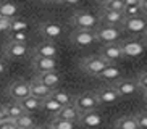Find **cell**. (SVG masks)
<instances>
[{
	"mask_svg": "<svg viewBox=\"0 0 147 129\" xmlns=\"http://www.w3.org/2000/svg\"><path fill=\"white\" fill-rule=\"evenodd\" d=\"M94 36L95 40L99 42H104L105 45L107 44H117V40L121 36V29L117 28V26H95L94 29Z\"/></svg>",
	"mask_w": 147,
	"mask_h": 129,
	"instance_id": "cell-1",
	"label": "cell"
},
{
	"mask_svg": "<svg viewBox=\"0 0 147 129\" xmlns=\"http://www.w3.org/2000/svg\"><path fill=\"white\" fill-rule=\"evenodd\" d=\"M73 105H74V108H76V110L82 115V113H87V112L95 110V108L99 107V102H97V99H95L94 94L86 92V94L78 95V97L74 99Z\"/></svg>",
	"mask_w": 147,
	"mask_h": 129,
	"instance_id": "cell-2",
	"label": "cell"
},
{
	"mask_svg": "<svg viewBox=\"0 0 147 129\" xmlns=\"http://www.w3.org/2000/svg\"><path fill=\"white\" fill-rule=\"evenodd\" d=\"M146 18L144 15H139V16H133V18H125L121 26L126 32H131V34H144L146 32Z\"/></svg>",
	"mask_w": 147,
	"mask_h": 129,
	"instance_id": "cell-3",
	"label": "cell"
},
{
	"mask_svg": "<svg viewBox=\"0 0 147 129\" xmlns=\"http://www.w3.org/2000/svg\"><path fill=\"white\" fill-rule=\"evenodd\" d=\"M108 66V63L102 58V56H89V58H86V60H82L81 63V68L86 71L87 74H91V76H97V74L102 71V69H105Z\"/></svg>",
	"mask_w": 147,
	"mask_h": 129,
	"instance_id": "cell-4",
	"label": "cell"
},
{
	"mask_svg": "<svg viewBox=\"0 0 147 129\" xmlns=\"http://www.w3.org/2000/svg\"><path fill=\"white\" fill-rule=\"evenodd\" d=\"M73 24L78 29H86V31H94L97 26V18L92 13L87 11H78L73 16Z\"/></svg>",
	"mask_w": 147,
	"mask_h": 129,
	"instance_id": "cell-5",
	"label": "cell"
},
{
	"mask_svg": "<svg viewBox=\"0 0 147 129\" xmlns=\"http://www.w3.org/2000/svg\"><path fill=\"white\" fill-rule=\"evenodd\" d=\"M94 95L99 102V105H112V103L118 102L121 99L113 87H100L94 92Z\"/></svg>",
	"mask_w": 147,
	"mask_h": 129,
	"instance_id": "cell-6",
	"label": "cell"
},
{
	"mask_svg": "<svg viewBox=\"0 0 147 129\" xmlns=\"http://www.w3.org/2000/svg\"><path fill=\"white\" fill-rule=\"evenodd\" d=\"M118 45L123 56H141L144 52V44L141 40H123Z\"/></svg>",
	"mask_w": 147,
	"mask_h": 129,
	"instance_id": "cell-7",
	"label": "cell"
},
{
	"mask_svg": "<svg viewBox=\"0 0 147 129\" xmlns=\"http://www.w3.org/2000/svg\"><path fill=\"white\" fill-rule=\"evenodd\" d=\"M28 86H29V95H32L37 100H44V99H47V97H50V94H52V90H53L50 87L44 86L37 77L32 79L31 82H28Z\"/></svg>",
	"mask_w": 147,
	"mask_h": 129,
	"instance_id": "cell-8",
	"label": "cell"
},
{
	"mask_svg": "<svg viewBox=\"0 0 147 129\" xmlns=\"http://www.w3.org/2000/svg\"><path fill=\"white\" fill-rule=\"evenodd\" d=\"M8 95L15 102H20V100L26 99L28 95H29V86H28L26 81H15L11 86L8 87Z\"/></svg>",
	"mask_w": 147,
	"mask_h": 129,
	"instance_id": "cell-9",
	"label": "cell"
},
{
	"mask_svg": "<svg viewBox=\"0 0 147 129\" xmlns=\"http://www.w3.org/2000/svg\"><path fill=\"white\" fill-rule=\"evenodd\" d=\"M95 40L94 31H86V29H78L71 34V42L78 47H87Z\"/></svg>",
	"mask_w": 147,
	"mask_h": 129,
	"instance_id": "cell-10",
	"label": "cell"
},
{
	"mask_svg": "<svg viewBox=\"0 0 147 129\" xmlns=\"http://www.w3.org/2000/svg\"><path fill=\"white\" fill-rule=\"evenodd\" d=\"M29 53V48H28L26 44L21 42H10L5 45V55L8 58H24Z\"/></svg>",
	"mask_w": 147,
	"mask_h": 129,
	"instance_id": "cell-11",
	"label": "cell"
},
{
	"mask_svg": "<svg viewBox=\"0 0 147 129\" xmlns=\"http://www.w3.org/2000/svg\"><path fill=\"white\" fill-rule=\"evenodd\" d=\"M100 56L108 64H113V63H117L120 58H123V53H121L118 44H107V45H104V48L100 52Z\"/></svg>",
	"mask_w": 147,
	"mask_h": 129,
	"instance_id": "cell-12",
	"label": "cell"
},
{
	"mask_svg": "<svg viewBox=\"0 0 147 129\" xmlns=\"http://www.w3.org/2000/svg\"><path fill=\"white\" fill-rule=\"evenodd\" d=\"M32 68L39 74L49 73V71H57V58H40V56H34L32 58Z\"/></svg>",
	"mask_w": 147,
	"mask_h": 129,
	"instance_id": "cell-13",
	"label": "cell"
},
{
	"mask_svg": "<svg viewBox=\"0 0 147 129\" xmlns=\"http://www.w3.org/2000/svg\"><path fill=\"white\" fill-rule=\"evenodd\" d=\"M39 32L50 42V40H55V39L60 37L63 29H61V26L58 23H42L39 26Z\"/></svg>",
	"mask_w": 147,
	"mask_h": 129,
	"instance_id": "cell-14",
	"label": "cell"
},
{
	"mask_svg": "<svg viewBox=\"0 0 147 129\" xmlns=\"http://www.w3.org/2000/svg\"><path fill=\"white\" fill-rule=\"evenodd\" d=\"M112 87L117 90V94L120 97H129L138 90L134 81H131V79H118V81H115V84Z\"/></svg>",
	"mask_w": 147,
	"mask_h": 129,
	"instance_id": "cell-15",
	"label": "cell"
},
{
	"mask_svg": "<svg viewBox=\"0 0 147 129\" xmlns=\"http://www.w3.org/2000/svg\"><path fill=\"white\" fill-rule=\"evenodd\" d=\"M57 55H58V48L52 42H49V40L39 44L34 48V56H40V58H57Z\"/></svg>",
	"mask_w": 147,
	"mask_h": 129,
	"instance_id": "cell-16",
	"label": "cell"
},
{
	"mask_svg": "<svg viewBox=\"0 0 147 129\" xmlns=\"http://www.w3.org/2000/svg\"><path fill=\"white\" fill-rule=\"evenodd\" d=\"M78 123L81 126H84V128H95V126L102 124V115H100V113H97L95 110L87 112V113H82V115L79 116Z\"/></svg>",
	"mask_w": 147,
	"mask_h": 129,
	"instance_id": "cell-17",
	"label": "cell"
},
{
	"mask_svg": "<svg viewBox=\"0 0 147 129\" xmlns=\"http://www.w3.org/2000/svg\"><path fill=\"white\" fill-rule=\"evenodd\" d=\"M79 116H81V113L74 108L73 103H69V105L61 107L60 110H58V113H57L55 118H60V120H65V121H71V123H78Z\"/></svg>",
	"mask_w": 147,
	"mask_h": 129,
	"instance_id": "cell-18",
	"label": "cell"
},
{
	"mask_svg": "<svg viewBox=\"0 0 147 129\" xmlns=\"http://www.w3.org/2000/svg\"><path fill=\"white\" fill-rule=\"evenodd\" d=\"M123 15L120 11H110V10H102V15H100V21L104 23L105 26H120L123 23Z\"/></svg>",
	"mask_w": 147,
	"mask_h": 129,
	"instance_id": "cell-19",
	"label": "cell"
},
{
	"mask_svg": "<svg viewBox=\"0 0 147 129\" xmlns=\"http://www.w3.org/2000/svg\"><path fill=\"white\" fill-rule=\"evenodd\" d=\"M20 105H21V108L24 110V113H32V112H37V110H40V100L34 99L32 95H28L26 99L20 100Z\"/></svg>",
	"mask_w": 147,
	"mask_h": 129,
	"instance_id": "cell-20",
	"label": "cell"
},
{
	"mask_svg": "<svg viewBox=\"0 0 147 129\" xmlns=\"http://www.w3.org/2000/svg\"><path fill=\"white\" fill-rule=\"evenodd\" d=\"M40 82H42L44 86L50 87V89H53V87L60 82V76H58V73L57 71H49V73H42L39 74V77H37Z\"/></svg>",
	"mask_w": 147,
	"mask_h": 129,
	"instance_id": "cell-21",
	"label": "cell"
},
{
	"mask_svg": "<svg viewBox=\"0 0 147 129\" xmlns=\"http://www.w3.org/2000/svg\"><path fill=\"white\" fill-rule=\"evenodd\" d=\"M121 76V69L115 64H108L105 69H102L99 74L95 77H99V79H105V81H110V79H117V77Z\"/></svg>",
	"mask_w": 147,
	"mask_h": 129,
	"instance_id": "cell-22",
	"label": "cell"
},
{
	"mask_svg": "<svg viewBox=\"0 0 147 129\" xmlns=\"http://www.w3.org/2000/svg\"><path fill=\"white\" fill-rule=\"evenodd\" d=\"M18 15V7L11 2H0V16L13 19Z\"/></svg>",
	"mask_w": 147,
	"mask_h": 129,
	"instance_id": "cell-23",
	"label": "cell"
},
{
	"mask_svg": "<svg viewBox=\"0 0 147 129\" xmlns=\"http://www.w3.org/2000/svg\"><path fill=\"white\" fill-rule=\"evenodd\" d=\"M3 112L5 115H7V118H10V120H15V118H18V116L24 115V110L21 108V105L18 102L15 103H7L3 107Z\"/></svg>",
	"mask_w": 147,
	"mask_h": 129,
	"instance_id": "cell-24",
	"label": "cell"
},
{
	"mask_svg": "<svg viewBox=\"0 0 147 129\" xmlns=\"http://www.w3.org/2000/svg\"><path fill=\"white\" fill-rule=\"evenodd\" d=\"M50 97H52L60 107H66V105H69V103H73L71 99H69V95L66 94V92H63V90H52Z\"/></svg>",
	"mask_w": 147,
	"mask_h": 129,
	"instance_id": "cell-25",
	"label": "cell"
},
{
	"mask_svg": "<svg viewBox=\"0 0 147 129\" xmlns=\"http://www.w3.org/2000/svg\"><path fill=\"white\" fill-rule=\"evenodd\" d=\"M121 15H123V18H133L144 15V11L141 8V5H125L123 10H121Z\"/></svg>",
	"mask_w": 147,
	"mask_h": 129,
	"instance_id": "cell-26",
	"label": "cell"
},
{
	"mask_svg": "<svg viewBox=\"0 0 147 129\" xmlns=\"http://www.w3.org/2000/svg\"><path fill=\"white\" fill-rule=\"evenodd\" d=\"M40 108L42 110H45V112H49V113H58V110H60V105L55 102V100L52 99V97H47V99H44V100H40Z\"/></svg>",
	"mask_w": 147,
	"mask_h": 129,
	"instance_id": "cell-27",
	"label": "cell"
},
{
	"mask_svg": "<svg viewBox=\"0 0 147 129\" xmlns=\"http://www.w3.org/2000/svg\"><path fill=\"white\" fill-rule=\"evenodd\" d=\"M115 126H117V129H138L133 116H123V118L117 120Z\"/></svg>",
	"mask_w": 147,
	"mask_h": 129,
	"instance_id": "cell-28",
	"label": "cell"
},
{
	"mask_svg": "<svg viewBox=\"0 0 147 129\" xmlns=\"http://www.w3.org/2000/svg\"><path fill=\"white\" fill-rule=\"evenodd\" d=\"M13 121H15V124H16L18 129H26V128H32V126H34V121H32V118H31L28 113L15 118Z\"/></svg>",
	"mask_w": 147,
	"mask_h": 129,
	"instance_id": "cell-29",
	"label": "cell"
},
{
	"mask_svg": "<svg viewBox=\"0 0 147 129\" xmlns=\"http://www.w3.org/2000/svg\"><path fill=\"white\" fill-rule=\"evenodd\" d=\"M74 124H76V123L60 120V118H53L52 123H50V126H52L53 129H74Z\"/></svg>",
	"mask_w": 147,
	"mask_h": 129,
	"instance_id": "cell-30",
	"label": "cell"
},
{
	"mask_svg": "<svg viewBox=\"0 0 147 129\" xmlns=\"http://www.w3.org/2000/svg\"><path fill=\"white\" fill-rule=\"evenodd\" d=\"M125 3H123V0H107L104 3V10H110V11H120L123 10Z\"/></svg>",
	"mask_w": 147,
	"mask_h": 129,
	"instance_id": "cell-31",
	"label": "cell"
},
{
	"mask_svg": "<svg viewBox=\"0 0 147 129\" xmlns=\"http://www.w3.org/2000/svg\"><path fill=\"white\" fill-rule=\"evenodd\" d=\"M28 28V23L23 21V19H11V24H10V34L11 32H24Z\"/></svg>",
	"mask_w": 147,
	"mask_h": 129,
	"instance_id": "cell-32",
	"label": "cell"
},
{
	"mask_svg": "<svg viewBox=\"0 0 147 129\" xmlns=\"http://www.w3.org/2000/svg\"><path fill=\"white\" fill-rule=\"evenodd\" d=\"M134 84H136V89H139L141 92H146V89H147V73L146 71H142V73L136 77Z\"/></svg>",
	"mask_w": 147,
	"mask_h": 129,
	"instance_id": "cell-33",
	"label": "cell"
},
{
	"mask_svg": "<svg viewBox=\"0 0 147 129\" xmlns=\"http://www.w3.org/2000/svg\"><path fill=\"white\" fill-rule=\"evenodd\" d=\"M134 121H136V126L138 129H146L147 128V115L144 112L138 113V115L134 116Z\"/></svg>",
	"mask_w": 147,
	"mask_h": 129,
	"instance_id": "cell-34",
	"label": "cell"
},
{
	"mask_svg": "<svg viewBox=\"0 0 147 129\" xmlns=\"http://www.w3.org/2000/svg\"><path fill=\"white\" fill-rule=\"evenodd\" d=\"M24 40H26V34H24V32H11V34H10V42L24 44Z\"/></svg>",
	"mask_w": 147,
	"mask_h": 129,
	"instance_id": "cell-35",
	"label": "cell"
},
{
	"mask_svg": "<svg viewBox=\"0 0 147 129\" xmlns=\"http://www.w3.org/2000/svg\"><path fill=\"white\" fill-rule=\"evenodd\" d=\"M10 24H11V19L0 16V32H8V31H10Z\"/></svg>",
	"mask_w": 147,
	"mask_h": 129,
	"instance_id": "cell-36",
	"label": "cell"
},
{
	"mask_svg": "<svg viewBox=\"0 0 147 129\" xmlns=\"http://www.w3.org/2000/svg\"><path fill=\"white\" fill-rule=\"evenodd\" d=\"M0 129H18V128H16V124H15L13 120L7 118V120L0 121Z\"/></svg>",
	"mask_w": 147,
	"mask_h": 129,
	"instance_id": "cell-37",
	"label": "cell"
},
{
	"mask_svg": "<svg viewBox=\"0 0 147 129\" xmlns=\"http://www.w3.org/2000/svg\"><path fill=\"white\" fill-rule=\"evenodd\" d=\"M123 3L125 5H139L141 0H123Z\"/></svg>",
	"mask_w": 147,
	"mask_h": 129,
	"instance_id": "cell-38",
	"label": "cell"
},
{
	"mask_svg": "<svg viewBox=\"0 0 147 129\" xmlns=\"http://www.w3.org/2000/svg\"><path fill=\"white\" fill-rule=\"evenodd\" d=\"M79 0H61V3H66V5H76Z\"/></svg>",
	"mask_w": 147,
	"mask_h": 129,
	"instance_id": "cell-39",
	"label": "cell"
},
{
	"mask_svg": "<svg viewBox=\"0 0 147 129\" xmlns=\"http://www.w3.org/2000/svg\"><path fill=\"white\" fill-rule=\"evenodd\" d=\"M3 120H7V115L3 112V107H0V121H3Z\"/></svg>",
	"mask_w": 147,
	"mask_h": 129,
	"instance_id": "cell-40",
	"label": "cell"
},
{
	"mask_svg": "<svg viewBox=\"0 0 147 129\" xmlns=\"http://www.w3.org/2000/svg\"><path fill=\"white\" fill-rule=\"evenodd\" d=\"M5 69H7V66H5L3 61L0 60V74H3V73H5Z\"/></svg>",
	"mask_w": 147,
	"mask_h": 129,
	"instance_id": "cell-41",
	"label": "cell"
},
{
	"mask_svg": "<svg viewBox=\"0 0 147 129\" xmlns=\"http://www.w3.org/2000/svg\"><path fill=\"white\" fill-rule=\"evenodd\" d=\"M44 3H61V0H42Z\"/></svg>",
	"mask_w": 147,
	"mask_h": 129,
	"instance_id": "cell-42",
	"label": "cell"
},
{
	"mask_svg": "<svg viewBox=\"0 0 147 129\" xmlns=\"http://www.w3.org/2000/svg\"><path fill=\"white\" fill-rule=\"evenodd\" d=\"M37 129H53V128H52L50 124H49V126H42V128H37Z\"/></svg>",
	"mask_w": 147,
	"mask_h": 129,
	"instance_id": "cell-43",
	"label": "cell"
},
{
	"mask_svg": "<svg viewBox=\"0 0 147 129\" xmlns=\"http://www.w3.org/2000/svg\"><path fill=\"white\" fill-rule=\"evenodd\" d=\"M26 129H37V128H36V126H32V128H26Z\"/></svg>",
	"mask_w": 147,
	"mask_h": 129,
	"instance_id": "cell-44",
	"label": "cell"
},
{
	"mask_svg": "<svg viewBox=\"0 0 147 129\" xmlns=\"http://www.w3.org/2000/svg\"><path fill=\"white\" fill-rule=\"evenodd\" d=\"M99 2H102V3H105V2H107V0H99Z\"/></svg>",
	"mask_w": 147,
	"mask_h": 129,
	"instance_id": "cell-45",
	"label": "cell"
}]
</instances>
